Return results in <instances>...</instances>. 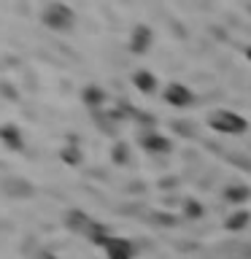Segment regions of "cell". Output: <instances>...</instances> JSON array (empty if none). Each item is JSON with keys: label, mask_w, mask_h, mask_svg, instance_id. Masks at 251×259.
Instances as JSON below:
<instances>
[{"label": "cell", "mask_w": 251, "mask_h": 259, "mask_svg": "<svg viewBox=\"0 0 251 259\" xmlns=\"http://www.w3.org/2000/svg\"><path fill=\"white\" fill-rule=\"evenodd\" d=\"M222 197L230 202V205H246L251 200V186L248 184H227Z\"/></svg>", "instance_id": "7c38bea8"}, {"label": "cell", "mask_w": 251, "mask_h": 259, "mask_svg": "<svg viewBox=\"0 0 251 259\" xmlns=\"http://www.w3.org/2000/svg\"><path fill=\"white\" fill-rule=\"evenodd\" d=\"M162 100H165L170 108H189V105L194 103V92L186 84H181V81H170V84L162 89Z\"/></svg>", "instance_id": "277c9868"}, {"label": "cell", "mask_w": 251, "mask_h": 259, "mask_svg": "<svg viewBox=\"0 0 251 259\" xmlns=\"http://www.w3.org/2000/svg\"><path fill=\"white\" fill-rule=\"evenodd\" d=\"M0 95H3L6 100H11V103L19 100V89H16L11 81H6V78H0Z\"/></svg>", "instance_id": "d6986e66"}, {"label": "cell", "mask_w": 251, "mask_h": 259, "mask_svg": "<svg viewBox=\"0 0 251 259\" xmlns=\"http://www.w3.org/2000/svg\"><path fill=\"white\" fill-rule=\"evenodd\" d=\"M205 121H208V127L219 135H243L248 130L246 116H240V113H235L230 108H214L208 113Z\"/></svg>", "instance_id": "7a4b0ae2"}, {"label": "cell", "mask_w": 251, "mask_h": 259, "mask_svg": "<svg viewBox=\"0 0 251 259\" xmlns=\"http://www.w3.org/2000/svg\"><path fill=\"white\" fill-rule=\"evenodd\" d=\"M133 87L138 89L141 95H146V97H151V95H157L159 92V78L154 76L151 70H135L133 73Z\"/></svg>", "instance_id": "8fae6325"}, {"label": "cell", "mask_w": 251, "mask_h": 259, "mask_svg": "<svg viewBox=\"0 0 251 259\" xmlns=\"http://www.w3.org/2000/svg\"><path fill=\"white\" fill-rule=\"evenodd\" d=\"M151 44H154V30L149 27V24H135V27L130 30V38H127L130 54L143 57L151 49Z\"/></svg>", "instance_id": "52a82bcc"}, {"label": "cell", "mask_w": 251, "mask_h": 259, "mask_svg": "<svg viewBox=\"0 0 251 259\" xmlns=\"http://www.w3.org/2000/svg\"><path fill=\"white\" fill-rule=\"evenodd\" d=\"M130 159H133V154H130V143H124V141H116L111 146V162L116 167H124V165H130Z\"/></svg>", "instance_id": "2e32d148"}, {"label": "cell", "mask_w": 251, "mask_h": 259, "mask_svg": "<svg viewBox=\"0 0 251 259\" xmlns=\"http://www.w3.org/2000/svg\"><path fill=\"white\" fill-rule=\"evenodd\" d=\"M81 103H84V108H89V113L105 111L108 92H105L100 84H87V87H81Z\"/></svg>", "instance_id": "ba28073f"}, {"label": "cell", "mask_w": 251, "mask_h": 259, "mask_svg": "<svg viewBox=\"0 0 251 259\" xmlns=\"http://www.w3.org/2000/svg\"><path fill=\"white\" fill-rule=\"evenodd\" d=\"M181 216H186L189 222H197V219L205 216V205H202L200 200H194V197H186L181 202Z\"/></svg>", "instance_id": "e0dca14e"}, {"label": "cell", "mask_w": 251, "mask_h": 259, "mask_svg": "<svg viewBox=\"0 0 251 259\" xmlns=\"http://www.w3.org/2000/svg\"><path fill=\"white\" fill-rule=\"evenodd\" d=\"M243 54H246V60L251 62V46H246V49H243Z\"/></svg>", "instance_id": "44dd1931"}, {"label": "cell", "mask_w": 251, "mask_h": 259, "mask_svg": "<svg viewBox=\"0 0 251 259\" xmlns=\"http://www.w3.org/2000/svg\"><path fill=\"white\" fill-rule=\"evenodd\" d=\"M111 238H113V232L108 230V227L100 224V222H95V227H92V230H89V235H87V243H92V246L103 248Z\"/></svg>", "instance_id": "9a60e30c"}, {"label": "cell", "mask_w": 251, "mask_h": 259, "mask_svg": "<svg viewBox=\"0 0 251 259\" xmlns=\"http://www.w3.org/2000/svg\"><path fill=\"white\" fill-rule=\"evenodd\" d=\"M0 194L8 200H30V197H35V184L24 176L8 173L0 178Z\"/></svg>", "instance_id": "3957f363"}, {"label": "cell", "mask_w": 251, "mask_h": 259, "mask_svg": "<svg viewBox=\"0 0 251 259\" xmlns=\"http://www.w3.org/2000/svg\"><path fill=\"white\" fill-rule=\"evenodd\" d=\"M103 254H105V259H135V243L113 235V238L103 246Z\"/></svg>", "instance_id": "9c48e42d"}, {"label": "cell", "mask_w": 251, "mask_h": 259, "mask_svg": "<svg viewBox=\"0 0 251 259\" xmlns=\"http://www.w3.org/2000/svg\"><path fill=\"white\" fill-rule=\"evenodd\" d=\"M138 146L146 151V154H170L173 151V141L159 133V130H151V133H138Z\"/></svg>", "instance_id": "5b68a950"}, {"label": "cell", "mask_w": 251, "mask_h": 259, "mask_svg": "<svg viewBox=\"0 0 251 259\" xmlns=\"http://www.w3.org/2000/svg\"><path fill=\"white\" fill-rule=\"evenodd\" d=\"M170 127H173L176 135H181V138H194V135H197V127H194L192 121H186V119H173V121H170Z\"/></svg>", "instance_id": "ac0fdd59"}, {"label": "cell", "mask_w": 251, "mask_h": 259, "mask_svg": "<svg viewBox=\"0 0 251 259\" xmlns=\"http://www.w3.org/2000/svg\"><path fill=\"white\" fill-rule=\"evenodd\" d=\"M62 224H65L68 232H76V235H81V238H87L89 230L95 227V219L89 216L87 210H81V208H68L65 216H62Z\"/></svg>", "instance_id": "8992f818"}, {"label": "cell", "mask_w": 251, "mask_h": 259, "mask_svg": "<svg viewBox=\"0 0 251 259\" xmlns=\"http://www.w3.org/2000/svg\"><path fill=\"white\" fill-rule=\"evenodd\" d=\"M32 259H60V256H54V254H52V251H46V248H40V251H38V254H35V256H32Z\"/></svg>", "instance_id": "ffe728a7"}, {"label": "cell", "mask_w": 251, "mask_h": 259, "mask_svg": "<svg viewBox=\"0 0 251 259\" xmlns=\"http://www.w3.org/2000/svg\"><path fill=\"white\" fill-rule=\"evenodd\" d=\"M0 143L6 146L8 151H24V133L19 130V124H14V121H3L0 124Z\"/></svg>", "instance_id": "30bf717a"}, {"label": "cell", "mask_w": 251, "mask_h": 259, "mask_svg": "<svg viewBox=\"0 0 251 259\" xmlns=\"http://www.w3.org/2000/svg\"><path fill=\"white\" fill-rule=\"evenodd\" d=\"M40 24L52 32H70L76 27V11L68 3L54 0V3H46L40 8Z\"/></svg>", "instance_id": "6da1fadb"}, {"label": "cell", "mask_w": 251, "mask_h": 259, "mask_svg": "<svg viewBox=\"0 0 251 259\" xmlns=\"http://www.w3.org/2000/svg\"><path fill=\"white\" fill-rule=\"evenodd\" d=\"M248 224H251V213L243 210V208H235L230 216H224V222H222V227L227 232H243Z\"/></svg>", "instance_id": "4fadbf2b"}, {"label": "cell", "mask_w": 251, "mask_h": 259, "mask_svg": "<svg viewBox=\"0 0 251 259\" xmlns=\"http://www.w3.org/2000/svg\"><path fill=\"white\" fill-rule=\"evenodd\" d=\"M60 159L68 167H78L81 162H84V151H81L78 143H65L62 149H60Z\"/></svg>", "instance_id": "5bb4252c"}]
</instances>
